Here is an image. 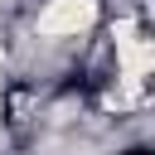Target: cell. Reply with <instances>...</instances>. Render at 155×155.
<instances>
[{"mask_svg": "<svg viewBox=\"0 0 155 155\" xmlns=\"http://www.w3.org/2000/svg\"><path fill=\"white\" fill-rule=\"evenodd\" d=\"M97 24H102V0H44L29 29L39 44H73Z\"/></svg>", "mask_w": 155, "mask_h": 155, "instance_id": "obj_1", "label": "cell"}, {"mask_svg": "<svg viewBox=\"0 0 155 155\" xmlns=\"http://www.w3.org/2000/svg\"><path fill=\"white\" fill-rule=\"evenodd\" d=\"M5 58H10V53H5V39H0V68H5Z\"/></svg>", "mask_w": 155, "mask_h": 155, "instance_id": "obj_2", "label": "cell"}]
</instances>
